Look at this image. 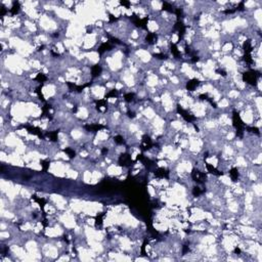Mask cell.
Listing matches in <instances>:
<instances>
[{
  "mask_svg": "<svg viewBox=\"0 0 262 262\" xmlns=\"http://www.w3.org/2000/svg\"><path fill=\"white\" fill-rule=\"evenodd\" d=\"M229 175H230V178L232 179V181H237V177H238V171H237V168H232L229 171Z\"/></svg>",
  "mask_w": 262,
  "mask_h": 262,
  "instance_id": "16",
  "label": "cell"
},
{
  "mask_svg": "<svg viewBox=\"0 0 262 262\" xmlns=\"http://www.w3.org/2000/svg\"><path fill=\"white\" fill-rule=\"evenodd\" d=\"M203 193H204V190L203 189H200V187H198V186H196V187L193 188V195L195 197H199Z\"/></svg>",
  "mask_w": 262,
  "mask_h": 262,
  "instance_id": "24",
  "label": "cell"
},
{
  "mask_svg": "<svg viewBox=\"0 0 262 262\" xmlns=\"http://www.w3.org/2000/svg\"><path fill=\"white\" fill-rule=\"evenodd\" d=\"M232 122H234V126L237 130L244 131V129H245V124H244V122L242 121L238 113H237L236 111H234V115H232Z\"/></svg>",
  "mask_w": 262,
  "mask_h": 262,
  "instance_id": "2",
  "label": "cell"
},
{
  "mask_svg": "<svg viewBox=\"0 0 262 262\" xmlns=\"http://www.w3.org/2000/svg\"><path fill=\"white\" fill-rule=\"evenodd\" d=\"M115 21H117V19H116V17H115L113 14H110V22H111V23H113V22H115Z\"/></svg>",
  "mask_w": 262,
  "mask_h": 262,
  "instance_id": "45",
  "label": "cell"
},
{
  "mask_svg": "<svg viewBox=\"0 0 262 262\" xmlns=\"http://www.w3.org/2000/svg\"><path fill=\"white\" fill-rule=\"evenodd\" d=\"M199 97L201 98V100H208V97H209V96H208V94H207V93H204V94H201V95H200Z\"/></svg>",
  "mask_w": 262,
  "mask_h": 262,
  "instance_id": "41",
  "label": "cell"
},
{
  "mask_svg": "<svg viewBox=\"0 0 262 262\" xmlns=\"http://www.w3.org/2000/svg\"><path fill=\"white\" fill-rule=\"evenodd\" d=\"M5 12H6V9H5L3 6H1V12H0V15H4L5 14Z\"/></svg>",
  "mask_w": 262,
  "mask_h": 262,
  "instance_id": "46",
  "label": "cell"
},
{
  "mask_svg": "<svg viewBox=\"0 0 262 262\" xmlns=\"http://www.w3.org/2000/svg\"><path fill=\"white\" fill-rule=\"evenodd\" d=\"M128 117H130V118H134V117H135V114L133 113V112H131L130 110H128Z\"/></svg>",
  "mask_w": 262,
  "mask_h": 262,
  "instance_id": "43",
  "label": "cell"
},
{
  "mask_svg": "<svg viewBox=\"0 0 262 262\" xmlns=\"http://www.w3.org/2000/svg\"><path fill=\"white\" fill-rule=\"evenodd\" d=\"M109 37V39L111 40V41H112L113 43H116V44H121V42L119 41V39H117V38H114V37H111V36H108Z\"/></svg>",
  "mask_w": 262,
  "mask_h": 262,
  "instance_id": "38",
  "label": "cell"
},
{
  "mask_svg": "<svg viewBox=\"0 0 262 262\" xmlns=\"http://www.w3.org/2000/svg\"><path fill=\"white\" fill-rule=\"evenodd\" d=\"M102 71V69L100 65H95V66H93L92 69H91V73H92V77H96L98 76V75H100Z\"/></svg>",
  "mask_w": 262,
  "mask_h": 262,
  "instance_id": "14",
  "label": "cell"
},
{
  "mask_svg": "<svg viewBox=\"0 0 262 262\" xmlns=\"http://www.w3.org/2000/svg\"><path fill=\"white\" fill-rule=\"evenodd\" d=\"M199 56H193V59H191V62H199Z\"/></svg>",
  "mask_w": 262,
  "mask_h": 262,
  "instance_id": "47",
  "label": "cell"
},
{
  "mask_svg": "<svg viewBox=\"0 0 262 262\" xmlns=\"http://www.w3.org/2000/svg\"><path fill=\"white\" fill-rule=\"evenodd\" d=\"M115 142H117L118 144H122V143H124V139L123 137H122L121 135H117V136H115Z\"/></svg>",
  "mask_w": 262,
  "mask_h": 262,
  "instance_id": "29",
  "label": "cell"
},
{
  "mask_svg": "<svg viewBox=\"0 0 262 262\" xmlns=\"http://www.w3.org/2000/svg\"><path fill=\"white\" fill-rule=\"evenodd\" d=\"M200 84V81L198 80V79H193V80H190L188 81L187 83H186V89L189 90V91H194L195 88Z\"/></svg>",
  "mask_w": 262,
  "mask_h": 262,
  "instance_id": "8",
  "label": "cell"
},
{
  "mask_svg": "<svg viewBox=\"0 0 262 262\" xmlns=\"http://www.w3.org/2000/svg\"><path fill=\"white\" fill-rule=\"evenodd\" d=\"M175 13H176V15H177V19H178V21H180V17L182 16V9L177 8V9L175 10Z\"/></svg>",
  "mask_w": 262,
  "mask_h": 262,
  "instance_id": "36",
  "label": "cell"
},
{
  "mask_svg": "<svg viewBox=\"0 0 262 262\" xmlns=\"http://www.w3.org/2000/svg\"><path fill=\"white\" fill-rule=\"evenodd\" d=\"M248 130L250 132H252V133H255V134H257L259 135L260 134V132H259V129L257 127H248Z\"/></svg>",
  "mask_w": 262,
  "mask_h": 262,
  "instance_id": "30",
  "label": "cell"
},
{
  "mask_svg": "<svg viewBox=\"0 0 262 262\" xmlns=\"http://www.w3.org/2000/svg\"><path fill=\"white\" fill-rule=\"evenodd\" d=\"M49 109H50V106H48V104H45V106L43 107V116L44 115H48Z\"/></svg>",
  "mask_w": 262,
  "mask_h": 262,
  "instance_id": "37",
  "label": "cell"
},
{
  "mask_svg": "<svg viewBox=\"0 0 262 262\" xmlns=\"http://www.w3.org/2000/svg\"><path fill=\"white\" fill-rule=\"evenodd\" d=\"M27 130L29 133H31L33 135H38L39 137H43L42 133H41V130L39 129L37 127H32V126H27Z\"/></svg>",
  "mask_w": 262,
  "mask_h": 262,
  "instance_id": "9",
  "label": "cell"
},
{
  "mask_svg": "<svg viewBox=\"0 0 262 262\" xmlns=\"http://www.w3.org/2000/svg\"><path fill=\"white\" fill-rule=\"evenodd\" d=\"M35 80H36V81H38V82H45V81L47 80V77H46L44 74L40 73V74H38L37 76H36V78H35Z\"/></svg>",
  "mask_w": 262,
  "mask_h": 262,
  "instance_id": "21",
  "label": "cell"
},
{
  "mask_svg": "<svg viewBox=\"0 0 262 262\" xmlns=\"http://www.w3.org/2000/svg\"><path fill=\"white\" fill-rule=\"evenodd\" d=\"M154 56L157 57V59H159V60H165V59H167V56L165 54H163V53H156V54H154Z\"/></svg>",
  "mask_w": 262,
  "mask_h": 262,
  "instance_id": "35",
  "label": "cell"
},
{
  "mask_svg": "<svg viewBox=\"0 0 262 262\" xmlns=\"http://www.w3.org/2000/svg\"><path fill=\"white\" fill-rule=\"evenodd\" d=\"M117 95H118V91L116 90V89H114V90H112V91H111V92L109 93V94H107V95H106V100H107V98H109V97H112V96H117Z\"/></svg>",
  "mask_w": 262,
  "mask_h": 262,
  "instance_id": "33",
  "label": "cell"
},
{
  "mask_svg": "<svg viewBox=\"0 0 262 262\" xmlns=\"http://www.w3.org/2000/svg\"><path fill=\"white\" fill-rule=\"evenodd\" d=\"M33 199L39 204L40 207H41V209H43V207L45 205V200L44 199H40V198H38L37 196H33Z\"/></svg>",
  "mask_w": 262,
  "mask_h": 262,
  "instance_id": "22",
  "label": "cell"
},
{
  "mask_svg": "<svg viewBox=\"0 0 262 262\" xmlns=\"http://www.w3.org/2000/svg\"><path fill=\"white\" fill-rule=\"evenodd\" d=\"M187 251H188V246H186V245H185L184 248H183V254H185Z\"/></svg>",
  "mask_w": 262,
  "mask_h": 262,
  "instance_id": "48",
  "label": "cell"
},
{
  "mask_svg": "<svg viewBox=\"0 0 262 262\" xmlns=\"http://www.w3.org/2000/svg\"><path fill=\"white\" fill-rule=\"evenodd\" d=\"M104 126L103 125H100V124H93V125H85V129H87L88 131H98L100 129H103Z\"/></svg>",
  "mask_w": 262,
  "mask_h": 262,
  "instance_id": "11",
  "label": "cell"
},
{
  "mask_svg": "<svg viewBox=\"0 0 262 262\" xmlns=\"http://www.w3.org/2000/svg\"><path fill=\"white\" fill-rule=\"evenodd\" d=\"M216 72H217V73H219L220 75H222V76H226V72H225V71H223V70H217Z\"/></svg>",
  "mask_w": 262,
  "mask_h": 262,
  "instance_id": "44",
  "label": "cell"
},
{
  "mask_svg": "<svg viewBox=\"0 0 262 262\" xmlns=\"http://www.w3.org/2000/svg\"><path fill=\"white\" fill-rule=\"evenodd\" d=\"M155 175L157 177H159V178H164V177L167 178L168 175H169V173H168V171L166 169H164V168H159V169L156 170Z\"/></svg>",
  "mask_w": 262,
  "mask_h": 262,
  "instance_id": "10",
  "label": "cell"
},
{
  "mask_svg": "<svg viewBox=\"0 0 262 262\" xmlns=\"http://www.w3.org/2000/svg\"><path fill=\"white\" fill-rule=\"evenodd\" d=\"M131 163H132L131 157L128 154H123V155L120 156V158H119V165L120 166L126 167V166H129Z\"/></svg>",
  "mask_w": 262,
  "mask_h": 262,
  "instance_id": "5",
  "label": "cell"
},
{
  "mask_svg": "<svg viewBox=\"0 0 262 262\" xmlns=\"http://www.w3.org/2000/svg\"><path fill=\"white\" fill-rule=\"evenodd\" d=\"M174 29L178 32V40L180 41V40L183 38V35H184V32H185V27L182 24L181 21H177L175 26H174Z\"/></svg>",
  "mask_w": 262,
  "mask_h": 262,
  "instance_id": "4",
  "label": "cell"
},
{
  "mask_svg": "<svg viewBox=\"0 0 262 262\" xmlns=\"http://www.w3.org/2000/svg\"><path fill=\"white\" fill-rule=\"evenodd\" d=\"M62 150H63V152H65V153H66V154L69 156V158H70V159H73L74 157H75V155H76V154H75V152H74V150H73L72 149H69V148H67V149H63Z\"/></svg>",
  "mask_w": 262,
  "mask_h": 262,
  "instance_id": "20",
  "label": "cell"
},
{
  "mask_svg": "<svg viewBox=\"0 0 262 262\" xmlns=\"http://www.w3.org/2000/svg\"><path fill=\"white\" fill-rule=\"evenodd\" d=\"M142 141H143V143H142V145H141V150H150V148L153 147V142H152V140H150V136H148V135H143V136H142Z\"/></svg>",
  "mask_w": 262,
  "mask_h": 262,
  "instance_id": "7",
  "label": "cell"
},
{
  "mask_svg": "<svg viewBox=\"0 0 262 262\" xmlns=\"http://www.w3.org/2000/svg\"><path fill=\"white\" fill-rule=\"evenodd\" d=\"M224 13H226V14H230V13H234V12H236V9H226V10H224L223 11Z\"/></svg>",
  "mask_w": 262,
  "mask_h": 262,
  "instance_id": "40",
  "label": "cell"
},
{
  "mask_svg": "<svg viewBox=\"0 0 262 262\" xmlns=\"http://www.w3.org/2000/svg\"><path fill=\"white\" fill-rule=\"evenodd\" d=\"M163 9L167 10V11H170V12L173 11V7L168 2H163Z\"/></svg>",
  "mask_w": 262,
  "mask_h": 262,
  "instance_id": "26",
  "label": "cell"
},
{
  "mask_svg": "<svg viewBox=\"0 0 262 262\" xmlns=\"http://www.w3.org/2000/svg\"><path fill=\"white\" fill-rule=\"evenodd\" d=\"M111 49H112V46H111L109 43H103V44L100 45V47L98 48L97 51H98V53L100 54H102L106 50H111Z\"/></svg>",
  "mask_w": 262,
  "mask_h": 262,
  "instance_id": "15",
  "label": "cell"
},
{
  "mask_svg": "<svg viewBox=\"0 0 262 262\" xmlns=\"http://www.w3.org/2000/svg\"><path fill=\"white\" fill-rule=\"evenodd\" d=\"M236 10H244V1H242V2H240V4L237 5V8L236 9Z\"/></svg>",
  "mask_w": 262,
  "mask_h": 262,
  "instance_id": "39",
  "label": "cell"
},
{
  "mask_svg": "<svg viewBox=\"0 0 262 262\" xmlns=\"http://www.w3.org/2000/svg\"><path fill=\"white\" fill-rule=\"evenodd\" d=\"M101 153H102V154H107V153H108V149H107V148H103V149L101 150Z\"/></svg>",
  "mask_w": 262,
  "mask_h": 262,
  "instance_id": "49",
  "label": "cell"
},
{
  "mask_svg": "<svg viewBox=\"0 0 262 262\" xmlns=\"http://www.w3.org/2000/svg\"><path fill=\"white\" fill-rule=\"evenodd\" d=\"M244 60H245V62L247 63H249V65H251V63L253 62V60H252V57H251V54H245V56H244Z\"/></svg>",
  "mask_w": 262,
  "mask_h": 262,
  "instance_id": "31",
  "label": "cell"
},
{
  "mask_svg": "<svg viewBox=\"0 0 262 262\" xmlns=\"http://www.w3.org/2000/svg\"><path fill=\"white\" fill-rule=\"evenodd\" d=\"M177 112L180 114L182 116V118L185 120V121H187V122H193L196 118L194 117V116H191V115H189L187 112H186L185 110H183L181 107L180 106H177Z\"/></svg>",
  "mask_w": 262,
  "mask_h": 262,
  "instance_id": "6",
  "label": "cell"
},
{
  "mask_svg": "<svg viewBox=\"0 0 262 262\" xmlns=\"http://www.w3.org/2000/svg\"><path fill=\"white\" fill-rule=\"evenodd\" d=\"M57 132L59 131H54V132H50V133H47V135L50 137V139L52 141H55L57 139Z\"/></svg>",
  "mask_w": 262,
  "mask_h": 262,
  "instance_id": "27",
  "label": "cell"
},
{
  "mask_svg": "<svg viewBox=\"0 0 262 262\" xmlns=\"http://www.w3.org/2000/svg\"><path fill=\"white\" fill-rule=\"evenodd\" d=\"M205 164H206V167H207L208 171L210 172V173H212V174H214V175L220 176V175H222V174H223V172L218 171V170L216 169V168H215V167H213L212 165H210V164H209V163H205Z\"/></svg>",
  "mask_w": 262,
  "mask_h": 262,
  "instance_id": "12",
  "label": "cell"
},
{
  "mask_svg": "<svg viewBox=\"0 0 262 262\" xmlns=\"http://www.w3.org/2000/svg\"><path fill=\"white\" fill-rule=\"evenodd\" d=\"M41 163H42L41 165L43 167V171L46 172V171H47V169H48V167H49V162L48 161H42Z\"/></svg>",
  "mask_w": 262,
  "mask_h": 262,
  "instance_id": "34",
  "label": "cell"
},
{
  "mask_svg": "<svg viewBox=\"0 0 262 262\" xmlns=\"http://www.w3.org/2000/svg\"><path fill=\"white\" fill-rule=\"evenodd\" d=\"M43 48H44V46H43V45H42V46H40V47H39V48H38V50H42V49H43Z\"/></svg>",
  "mask_w": 262,
  "mask_h": 262,
  "instance_id": "51",
  "label": "cell"
},
{
  "mask_svg": "<svg viewBox=\"0 0 262 262\" xmlns=\"http://www.w3.org/2000/svg\"><path fill=\"white\" fill-rule=\"evenodd\" d=\"M122 5H124V6H126V7H129L130 6V3L128 2V1H124V0H122V1L120 2Z\"/></svg>",
  "mask_w": 262,
  "mask_h": 262,
  "instance_id": "42",
  "label": "cell"
},
{
  "mask_svg": "<svg viewBox=\"0 0 262 262\" xmlns=\"http://www.w3.org/2000/svg\"><path fill=\"white\" fill-rule=\"evenodd\" d=\"M243 48H244V51H245V54H251V51H252V44H251V41L250 40H247V41L244 43L243 45Z\"/></svg>",
  "mask_w": 262,
  "mask_h": 262,
  "instance_id": "13",
  "label": "cell"
},
{
  "mask_svg": "<svg viewBox=\"0 0 262 262\" xmlns=\"http://www.w3.org/2000/svg\"><path fill=\"white\" fill-rule=\"evenodd\" d=\"M235 253H236V254H240V253H241V250L238 249V248H236V249H235Z\"/></svg>",
  "mask_w": 262,
  "mask_h": 262,
  "instance_id": "50",
  "label": "cell"
},
{
  "mask_svg": "<svg viewBox=\"0 0 262 262\" xmlns=\"http://www.w3.org/2000/svg\"><path fill=\"white\" fill-rule=\"evenodd\" d=\"M124 97H125V100L129 102V101L133 100V98H134V94H133V93H126V94L124 95Z\"/></svg>",
  "mask_w": 262,
  "mask_h": 262,
  "instance_id": "28",
  "label": "cell"
},
{
  "mask_svg": "<svg viewBox=\"0 0 262 262\" xmlns=\"http://www.w3.org/2000/svg\"><path fill=\"white\" fill-rule=\"evenodd\" d=\"M104 216V213H101L100 215H97L96 216V219H95V225L98 226V225H101L102 224V218Z\"/></svg>",
  "mask_w": 262,
  "mask_h": 262,
  "instance_id": "23",
  "label": "cell"
},
{
  "mask_svg": "<svg viewBox=\"0 0 262 262\" xmlns=\"http://www.w3.org/2000/svg\"><path fill=\"white\" fill-rule=\"evenodd\" d=\"M36 93L38 94V96H39L40 100H41L42 101H44V97H43L42 93H41V86H39V87H37V88H36Z\"/></svg>",
  "mask_w": 262,
  "mask_h": 262,
  "instance_id": "32",
  "label": "cell"
},
{
  "mask_svg": "<svg viewBox=\"0 0 262 262\" xmlns=\"http://www.w3.org/2000/svg\"><path fill=\"white\" fill-rule=\"evenodd\" d=\"M259 77H260V73L257 71H254V70H250L249 72H246L243 74V80L253 86L257 85V79Z\"/></svg>",
  "mask_w": 262,
  "mask_h": 262,
  "instance_id": "1",
  "label": "cell"
},
{
  "mask_svg": "<svg viewBox=\"0 0 262 262\" xmlns=\"http://www.w3.org/2000/svg\"><path fill=\"white\" fill-rule=\"evenodd\" d=\"M171 52H172V54L175 56V57H178L180 56V52L178 51V49H177V46L175 45V44H171Z\"/></svg>",
  "mask_w": 262,
  "mask_h": 262,
  "instance_id": "19",
  "label": "cell"
},
{
  "mask_svg": "<svg viewBox=\"0 0 262 262\" xmlns=\"http://www.w3.org/2000/svg\"><path fill=\"white\" fill-rule=\"evenodd\" d=\"M19 11H20V3L17 1H14L13 4H12V7H11V9H10V12L12 14H16Z\"/></svg>",
  "mask_w": 262,
  "mask_h": 262,
  "instance_id": "18",
  "label": "cell"
},
{
  "mask_svg": "<svg viewBox=\"0 0 262 262\" xmlns=\"http://www.w3.org/2000/svg\"><path fill=\"white\" fill-rule=\"evenodd\" d=\"M106 104H107V100L104 98V100H97L96 101V108L97 110H100V107H106Z\"/></svg>",
  "mask_w": 262,
  "mask_h": 262,
  "instance_id": "25",
  "label": "cell"
},
{
  "mask_svg": "<svg viewBox=\"0 0 262 262\" xmlns=\"http://www.w3.org/2000/svg\"><path fill=\"white\" fill-rule=\"evenodd\" d=\"M191 177H193L194 181H196L197 183H204L206 179V175L204 173L200 172L199 170L197 169H193V172H191Z\"/></svg>",
  "mask_w": 262,
  "mask_h": 262,
  "instance_id": "3",
  "label": "cell"
},
{
  "mask_svg": "<svg viewBox=\"0 0 262 262\" xmlns=\"http://www.w3.org/2000/svg\"><path fill=\"white\" fill-rule=\"evenodd\" d=\"M157 39V35L155 33H149L147 35V38H145V40H147V42L148 43H154L155 42V40Z\"/></svg>",
  "mask_w": 262,
  "mask_h": 262,
  "instance_id": "17",
  "label": "cell"
}]
</instances>
